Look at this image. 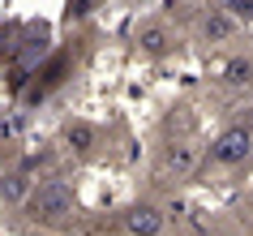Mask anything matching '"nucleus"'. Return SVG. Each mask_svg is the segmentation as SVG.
Listing matches in <instances>:
<instances>
[{"label": "nucleus", "mask_w": 253, "mask_h": 236, "mask_svg": "<svg viewBox=\"0 0 253 236\" xmlns=\"http://www.w3.org/2000/svg\"><path fill=\"white\" fill-rule=\"evenodd\" d=\"M253 82V60H227V86H249Z\"/></svg>", "instance_id": "obj_8"}, {"label": "nucleus", "mask_w": 253, "mask_h": 236, "mask_svg": "<svg viewBox=\"0 0 253 236\" xmlns=\"http://www.w3.org/2000/svg\"><path fill=\"white\" fill-rule=\"evenodd\" d=\"M219 236H245V232H219Z\"/></svg>", "instance_id": "obj_11"}, {"label": "nucleus", "mask_w": 253, "mask_h": 236, "mask_svg": "<svg viewBox=\"0 0 253 236\" xmlns=\"http://www.w3.org/2000/svg\"><path fill=\"white\" fill-rule=\"evenodd\" d=\"M26 206H30V215L39 223H65V219H73L78 197H73V189H69L65 181H43L39 189H30Z\"/></svg>", "instance_id": "obj_1"}, {"label": "nucleus", "mask_w": 253, "mask_h": 236, "mask_svg": "<svg viewBox=\"0 0 253 236\" xmlns=\"http://www.w3.org/2000/svg\"><path fill=\"white\" fill-rule=\"evenodd\" d=\"M232 17L223 13V9H211V17H206V22H202V35H206V39L211 43H223V39H232Z\"/></svg>", "instance_id": "obj_6"}, {"label": "nucleus", "mask_w": 253, "mask_h": 236, "mask_svg": "<svg viewBox=\"0 0 253 236\" xmlns=\"http://www.w3.org/2000/svg\"><path fill=\"white\" fill-rule=\"evenodd\" d=\"M163 228H168V215L150 202H137V206L125 210V232L129 236H163Z\"/></svg>", "instance_id": "obj_3"}, {"label": "nucleus", "mask_w": 253, "mask_h": 236, "mask_svg": "<svg viewBox=\"0 0 253 236\" xmlns=\"http://www.w3.org/2000/svg\"><path fill=\"white\" fill-rule=\"evenodd\" d=\"M0 197H4V202H22V197H26V176H22V172L4 176V181H0Z\"/></svg>", "instance_id": "obj_9"}, {"label": "nucleus", "mask_w": 253, "mask_h": 236, "mask_svg": "<svg viewBox=\"0 0 253 236\" xmlns=\"http://www.w3.org/2000/svg\"><path fill=\"white\" fill-rule=\"evenodd\" d=\"M65 142L73 146L78 155H90L94 142H99V129H94V125H86V120H73V125L65 129Z\"/></svg>", "instance_id": "obj_5"}, {"label": "nucleus", "mask_w": 253, "mask_h": 236, "mask_svg": "<svg viewBox=\"0 0 253 236\" xmlns=\"http://www.w3.org/2000/svg\"><path fill=\"white\" fill-rule=\"evenodd\" d=\"M193 163H198V146H176L172 155H168V168H172L176 176H189Z\"/></svg>", "instance_id": "obj_7"}, {"label": "nucleus", "mask_w": 253, "mask_h": 236, "mask_svg": "<svg viewBox=\"0 0 253 236\" xmlns=\"http://www.w3.org/2000/svg\"><path fill=\"white\" fill-rule=\"evenodd\" d=\"M249 155H253V133L245 129V125L223 129L219 138H214V146H211V159L219 163V168H236V163H245Z\"/></svg>", "instance_id": "obj_2"}, {"label": "nucleus", "mask_w": 253, "mask_h": 236, "mask_svg": "<svg viewBox=\"0 0 253 236\" xmlns=\"http://www.w3.org/2000/svg\"><path fill=\"white\" fill-rule=\"evenodd\" d=\"M232 9H236V13H245V17H249V13H253V0H232Z\"/></svg>", "instance_id": "obj_10"}, {"label": "nucleus", "mask_w": 253, "mask_h": 236, "mask_svg": "<svg viewBox=\"0 0 253 236\" xmlns=\"http://www.w3.org/2000/svg\"><path fill=\"white\" fill-rule=\"evenodd\" d=\"M137 43H142L150 56H163L172 47V35H168V26H159V22H146V26L137 30Z\"/></svg>", "instance_id": "obj_4"}]
</instances>
